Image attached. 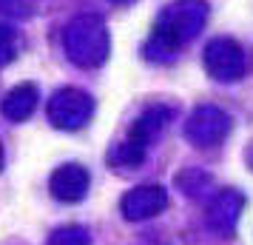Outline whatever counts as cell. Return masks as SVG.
I'll list each match as a JSON object with an SVG mask.
<instances>
[{
	"instance_id": "cell-4",
	"label": "cell",
	"mask_w": 253,
	"mask_h": 245,
	"mask_svg": "<svg viewBox=\"0 0 253 245\" xmlns=\"http://www.w3.org/2000/svg\"><path fill=\"white\" fill-rule=\"evenodd\" d=\"M91 111H94V100L80 89H60V92L51 94V100L46 105L51 126L63 131L83 129L91 120Z\"/></svg>"
},
{
	"instance_id": "cell-9",
	"label": "cell",
	"mask_w": 253,
	"mask_h": 245,
	"mask_svg": "<svg viewBox=\"0 0 253 245\" xmlns=\"http://www.w3.org/2000/svg\"><path fill=\"white\" fill-rule=\"evenodd\" d=\"M88 183H91L88 180V171L77 163H69V165H60L57 171L51 174L48 191L60 202H80L88 194Z\"/></svg>"
},
{
	"instance_id": "cell-2",
	"label": "cell",
	"mask_w": 253,
	"mask_h": 245,
	"mask_svg": "<svg viewBox=\"0 0 253 245\" xmlns=\"http://www.w3.org/2000/svg\"><path fill=\"white\" fill-rule=\"evenodd\" d=\"M63 49L74 66L80 69H97L111 54V37L103 17L97 14H80L74 17L63 32Z\"/></svg>"
},
{
	"instance_id": "cell-8",
	"label": "cell",
	"mask_w": 253,
	"mask_h": 245,
	"mask_svg": "<svg viewBox=\"0 0 253 245\" xmlns=\"http://www.w3.org/2000/svg\"><path fill=\"white\" fill-rule=\"evenodd\" d=\"M245 208V197H242L236 188H225L219 191L213 202L208 205V225L213 228L216 234H230L236 231V222H239V214Z\"/></svg>"
},
{
	"instance_id": "cell-11",
	"label": "cell",
	"mask_w": 253,
	"mask_h": 245,
	"mask_svg": "<svg viewBox=\"0 0 253 245\" xmlns=\"http://www.w3.org/2000/svg\"><path fill=\"white\" fill-rule=\"evenodd\" d=\"M48 245H91V237L83 225H63L48 237Z\"/></svg>"
},
{
	"instance_id": "cell-15",
	"label": "cell",
	"mask_w": 253,
	"mask_h": 245,
	"mask_svg": "<svg viewBox=\"0 0 253 245\" xmlns=\"http://www.w3.org/2000/svg\"><path fill=\"white\" fill-rule=\"evenodd\" d=\"M251 168H253V151H251Z\"/></svg>"
},
{
	"instance_id": "cell-14",
	"label": "cell",
	"mask_w": 253,
	"mask_h": 245,
	"mask_svg": "<svg viewBox=\"0 0 253 245\" xmlns=\"http://www.w3.org/2000/svg\"><path fill=\"white\" fill-rule=\"evenodd\" d=\"M111 3H131V0H111Z\"/></svg>"
},
{
	"instance_id": "cell-3",
	"label": "cell",
	"mask_w": 253,
	"mask_h": 245,
	"mask_svg": "<svg viewBox=\"0 0 253 245\" xmlns=\"http://www.w3.org/2000/svg\"><path fill=\"white\" fill-rule=\"evenodd\" d=\"M171 117H173V111L165 108V105L148 108V111L131 126V131L126 134V140L114 146V151L108 154V163L117 165V168H137V165L145 160V151H148V143H151V137H154V131L165 129V123H168Z\"/></svg>"
},
{
	"instance_id": "cell-7",
	"label": "cell",
	"mask_w": 253,
	"mask_h": 245,
	"mask_svg": "<svg viewBox=\"0 0 253 245\" xmlns=\"http://www.w3.org/2000/svg\"><path fill=\"white\" fill-rule=\"evenodd\" d=\"M123 217L131 222H139V220H151L162 211L168 208V191L162 186H139V188H131L123 202Z\"/></svg>"
},
{
	"instance_id": "cell-13",
	"label": "cell",
	"mask_w": 253,
	"mask_h": 245,
	"mask_svg": "<svg viewBox=\"0 0 253 245\" xmlns=\"http://www.w3.org/2000/svg\"><path fill=\"white\" fill-rule=\"evenodd\" d=\"M0 168H3V146H0Z\"/></svg>"
},
{
	"instance_id": "cell-5",
	"label": "cell",
	"mask_w": 253,
	"mask_h": 245,
	"mask_svg": "<svg viewBox=\"0 0 253 245\" xmlns=\"http://www.w3.org/2000/svg\"><path fill=\"white\" fill-rule=\"evenodd\" d=\"M202 63L208 74L219 83H236L248 69L242 46L230 37H213L202 51Z\"/></svg>"
},
{
	"instance_id": "cell-6",
	"label": "cell",
	"mask_w": 253,
	"mask_h": 245,
	"mask_svg": "<svg viewBox=\"0 0 253 245\" xmlns=\"http://www.w3.org/2000/svg\"><path fill=\"white\" fill-rule=\"evenodd\" d=\"M230 131V117L216 108V105H199L194 108V114L188 117L185 123V137L199 146V148H211L228 137Z\"/></svg>"
},
{
	"instance_id": "cell-10",
	"label": "cell",
	"mask_w": 253,
	"mask_h": 245,
	"mask_svg": "<svg viewBox=\"0 0 253 245\" xmlns=\"http://www.w3.org/2000/svg\"><path fill=\"white\" fill-rule=\"evenodd\" d=\"M37 89L32 83H20V86H14L12 92L3 97V103H0V111L6 120H14V123H23L29 117L35 114L37 108Z\"/></svg>"
},
{
	"instance_id": "cell-1",
	"label": "cell",
	"mask_w": 253,
	"mask_h": 245,
	"mask_svg": "<svg viewBox=\"0 0 253 245\" xmlns=\"http://www.w3.org/2000/svg\"><path fill=\"white\" fill-rule=\"evenodd\" d=\"M208 20V3L205 0H173L168 3L162 14L157 17L154 35L145 43V57L157 63H171L173 54L182 46H188Z\"/></svg>"
},
{
	"instance_id": "cell-12",
	"label": "cell",
	"mask_w": 253,
	"mask_h": 245,
	"mask_svg": "<svg viewBox=\"0 0 253 245\" xmlns=\"http://www.w3.org/2000/svg\"><path fill=\"white\" fill-rule=\"evenodd\" d=\"M17 49H20V37L12 26H3L0 23V69L9 66L14 57H17Z\"/></svg>"
}]
</instances>
